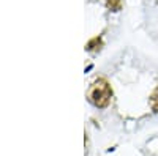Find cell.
I'll return each instance as SVG.
<instances>
[{"instance_id":"obj_1","label":"cell","mask_w":158,"mask_h":156,"mask_svg":"<svg viewBox=\"0 0 158 156\" xmlns=\"http://www.w3.org/2000/svg\"><path fill=\"white\" fill-rule=\"evenodd\" d=\"M87 98L89 101L97 107H106L108 104L111 102L112 98V88L109 85V82L106 79H97L94 84L90 85L89 92H87Z\"/></svg>"},{"instance_id":"obj_3","label":"cell","mask_w":158,"mask_h":156,"mask_svg":"<svg viewBox=\"0 0 158 156\" xmlns=\"http://www.w3.org/2000/svg\"><path fill=\"white\" fill-rule=\"evenodd\" d=\"M149 102H150V107H152V110H153V112H158V87H156V88L153 90V92H152Z\"/></svg>"},{"instance_id":"obj_4","label":"cell","mask_w":158,"mask_h":156,"mask_svg":"<svg viewBox=\"0 0 158 156\" xmlns=\"http://www.w3.org/2000/svg\"><path fill=\"white\" fill-rule=\"evenodd\" d=\"M106 5L112 11H118V10L122 8V2H120V0H106Z\"/></svg>"},{"instance_id":"obj_2","label":"cell","mask_w":158,"mask_h":156,"mask_svg":"<svg viewBox=\"0 0 158 156\" xmlns=\"http://www.w3.org/2000/svg\"><path fill=\"white\" fill-rule=\"evenodd\" d=\"M103 47V40H101V36H95V38H92V40L87 43V49L92 50V52H97Z\"/></svg>"}]
</instances>
